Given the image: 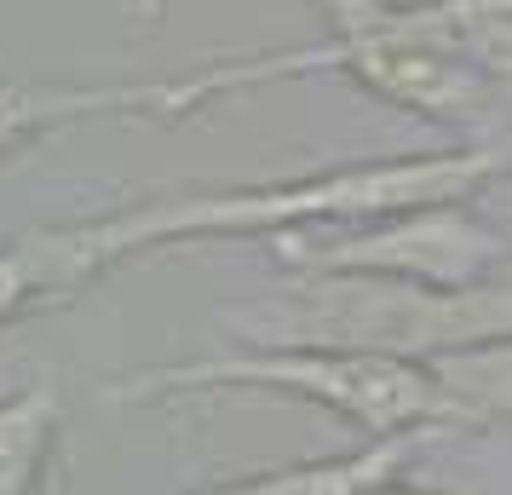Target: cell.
Segmentation results:
<instances>
[{
    "instance_id": "7",
    "label": "cell",
    "mask_w": 512,
    "mask_h": 495,
    "mask_svg": "<svg viewBox=\"0 0 512 495\" xmlns=\"http://www.w3.org/2000/svg\"><path fill=\"white\" fill-rule=\"evenodd\" d=\"M438 432H392V438H363V449L346 455H323V461H300L282 472H248L231 484H213L202 495H357L392 478L415 461V449H426Z\"/></svg>"
},
{
    "instance_id": "1",
    "label": "cell",
    "mask_w": 512,
    "mask_h": 495,
    "mask_svg": "<svg viewBox=\"0 0 512 495\" xmlns=\"http://www.w3.org/2000/svg\"><path fill=\"white\" fill-rule=\"evenodd\" d=\"M495 179H507L501 144H449V150H415V156H369V162H334L294 179H254V185H202L144 196L98 219L29 231L41 248L58 300L98 283L110 265L173 248V242H213V236H277L294 225H351L380 219L420 202H461L484 196Z\"/></svg>"
},
{
    "instance_id": "3",
    "label": "cell",
    "mask_w": 512,
    "mask_h": 495,
    "mask_svg": "<svg viewBox=\"0 0 512 495\" xmlns=\"http://www.w3.org/2000/svg\"><path fill=\"white\" fill-rule=\"evenodd\" d=\"M185 392H282V398L317 403L328 415L351 421L369 438L392 432H461L455 409L443 398L426 363H397L369 352H334V346H236L185 363L133 369L104 386L116 403L185 398Z\"/></svg>"
},
{
    "instance_id": "11",
    "label": "cell",
    "mask_w": 512,
    "mask_h": 495,
    "mask_svg": "<svg viewBox=\"0 0 512 495\" xmlns=\"http://www.w3.org/2000/svg\"><path fill=\"white\" fill-rule=\"evenodd\" d=\"M139 6H144V12H162V0H139Z\"/></svg>"
},
{
    "instance_id": "2",
    "label": "cell",
    "mask_w": 512,
    "mask_h": 495,
    "mask_svg": "<svg viewBox=\"0 0 512 495\" xmlns=\"http://www.w3.org/2000/svg\"><path fill=\"white\" fill-rule=\"evenodd\" d=\"M317 6L328 18L323 41L190 70V116L242 87L346 75L369 98L449 127L466 144H495V133L507 127L512 0H317Z\"/></svg>"
},
{
    "instance_id": "9",
    "label": "cell",
    "mask_w": 512,
    "mask_h": 495,
    "mask_svg": "<svg viewBox=\"0 0 512 495\" xmlns=\"http://www.w3.org/2000/svg\"><path fill=\"white\" fill-rule=\"evenodd\" d=\"M41 306H58V288L47 277V260L41 248L18 236V242H0V329H12L18 317Z\"/></svg>"
},
{
    "instance_id": "10",
    "label": "cell",
    "mask_w": 512,
    "mask_h": 495,
    "mask_svg": "<svg viewBox=\"0 0 512 495\" xmlns=\"http://www.w3.org/2000/svg\"><path fill=\"white\" fill-rule=\"evenodd\" d=\"M357 495H432V490H420L403 472H392V478H380V484H369V490H357Z\"/></svg>"
},
{
    "instance_id": "6",
    "label": "cell",
    "mask_w": 512,
    "mask_h": 495,
    "mask_svg": "<svg viewBox=\"0 0 512 495\" xmlns=\"http://www.w3.org/2000/svg\"><path fill=\"white\" fill-rule=\"evenodd\" d=\"M185 121L190 98L185 81H29L0 75V162L18 156L24 144L52 139L64 127L87 121Z\"/></svg>"
},
{
    "instance_id": "8",
    "label": "cell",
    "mask_w": 512,
    "mask_h": 495,
    "mask_svg": "<svg viewBox=\"0 0 512 495\" xmlns=\"http://www.w3.org/2000/svg\"><path fill=\"white\" fill-rule=\"evenodd\" d=\"M58 421H64V398L52 386L0 398V495H41Z\"/></svg>"
},
{
    "instance_id": "4",
    "label": "cell",
    "mask_w": 512,
    "mask_h": 495,
    "mask_svg": "<svg viewBox=\"0 0 512 495\" xmlns=\"http://www.w3.org/2000/svg\"><path fill=\"white\" fill-rule=\"evenodd\" d=\"M248 346H334L397 363H432L484 340H507V283L415 288L392 277H294L259 311H231Z\"/></svg>"
},
{
    "instance_id": "5",
    "label": "cell",
    "mask_w": 512,
    "mask_h": 495,
    "mask_svg": "<svg viewBox=\"0 0 512 495\" xmlns=\"http://www.w3.org/2000/svg\"><path fill=\"white\" fill-rule=\"evenodd\" d=\"M265 242L288 277H392L415 288L507 283V219L478 208V196L351 225H294Z\"/></svg>"
}]
</instances>
